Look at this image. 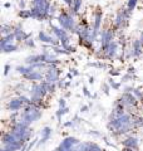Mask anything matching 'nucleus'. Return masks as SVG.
<instances>
[{
	"label": "nucleus",
	"mask_w": 143,
	"mask_h": 151,
	"mask_svg": "<svg viewBox=\"0 0 143 151\" xmlns=\"http://www.w3.org/2000/svg\"><path fill=\"white\" fill-rule=\"evenodd\" d=\"M18 4H19V8L20 9H26V3H25V0H18Z\"/></svg>",
	"instance_id": "obj_46"
},
{
	"label": "nucleus",
	"mask_w": 143,
	"mask_h": 151,
	"mask_svg": "<svg viewBox=\"0 0 143 151\" xmlns=\"http://www.w3.org/2000/svg\"><path fill=\"white\" fill-rule=\"evenodd\" d=\"M88 151H104V150H103L98 144L89 141V142H88Z\"/></svg>",
	"instance_id": "obj_32"
},
{
	"label": "nucleus",
	"mask_w": 143,
	"mask_h": 151,
	"mask_svg": "<svg viewBox=\"0 0 143 151\" xmlns=\"http://www.w3.org/2000/svg\"><path fill=\"white\" fill-rule=\"evenodd\" d=\"M133 94L139 100L141 103H143V91L139 87H134V91H133Z\"/></svg>",
	"instance_id": "obj_33"
},
{
	"label": "nucleus",
	"mask_w": 143,
	"mask_h": 151,
	"mask_svg": "<svg viewBox=\"0 0 143 151\" xmlns=\"http://www.w3.org/2000/svg\"><path fill=\"white\" fill-rule=\"evenodd\" d=\"M60 73H61V70L59 69V65L48 64L45 73H44V79L50 83H56L60 79Z\"/></svg>",
	"instance_id": "obj_8"
},
{
	"label": "nucleus",
	"mask_w": 143,
	"mask_h": 151,
	"mask_svg": "<svg viewBox=\"0 0 143 151\" xmlns=\"http://www.w3.org/2000/svg\"><path fill=\"white\" fill-rule=\"evenodd\" d=\"M90 84H93L94 83V77H89V81H88Z\"/></svg>",
	"instance_id": "obj_54"
},
{
	"label": "nucleus",
	"mask_w": 143,
	"mask_h": 151,
	"mask_svg": "<svg viewBox=\"0 0 143 151\" xmlns=\"http://www.w3.org/2000/svg\"><path fill=\"white\" fill-rule=\"evenodd\" d=\"M122 151H138V150H134V149H129V147H123Z\"/></svg>",
	"instance_id": "obj_52"
},
{
	"label": "nucleus",
	"mask_w": 143,
	"mask_h": 151,
	"mask_svg": "<svg viewBox=\"0 0 143 151\" xmlns=\"http://www.w3.org/2000/svg\"><path fill=\"white\" fill-rule=\"evenodd\" d=\"M53 151H55V150H53Z\"/></svg>",
	"instance_id": "obj_57"
},
{
	"label": "nucleus",
	"mask_w": 143,
	"mask_h": 151,
	"mask_svg": "<svg viewBox=\"0 0 143 151\" xmlns=\"http://www.w3.org/2000/svg\"><path fill=\"white\" fill-rule=\"evenodd\" d=\"M10 69H11L10 64H5V65H4V76H8L9 72H10Z\"/></svg>",
	"instance_id": "obj_43"
},
{
	"label": "nucleus",
	"mask_w": 143,
	"mask_h": 151,
	"mask_svg": "<svg viewBox=\"0 0 143 151\" xmlns=\"http://www.w3.org/2000/svg\"><path fill=\"white\" fill-rule=\"evenodd\" d=\"M6 110L8 111H11V112H19L20 110H23L25 105L21 102V100L19 97H14V98H10L8 102H6Z\"/></svg>",
	"instance_id": "obj_12"
},
{
	"label": "nucleus",
	"mask_w": 143,
	"mask_h": 151,
	"mask_svg": "<svg viewBox=\"0 0 143 151\" xmlns=\"http://www.w3.org/2000/svg\"><path fill=\"white\" fill-rule=\"evenodd\" d=\"M58 105H59V107H66V101H65V98H59Z\"/></svg>",
	"instance_id": "obj_45"
},
{
	"label": "nucleus",
	"mask_w": 143,
	"mask_h": 151,
	"mask_svg": "<svg viewBox=\"0 0 143 151\" xmlns=\"http://www.w3.org/2000/svg\"><path fill=\"white\" fill-rule=\"evenodd\" d=\"M70 94H72L70 92H66V93H65V97H69V96H70Z\"/></svg>",
	"instance_id": "obj_56"
},
{
	"label": "nucleus",
	"mask_w": 143,
	"mask_h": 151,
	"mask_svg": "<svg viewBox=\"0 0 143 151\" xmlns=\"http://www.w3.org/2000/svg\"><path fill=\"white\" fill-rule=\"evenodd\" d=\"M38 62H43V57L41 53L40 54H31V55H28L25 58V64H34Z\"/></svg>",
	"instance_id": "obj_22"
},
{
	"label": "nucleus",
	"mask_w": 143,
	"mask_h": 151,
	"mask_svg": "<svg viewBox=\"0 0 143 151\" xmlns=\"http://www.w3.org/2000/svg\"><path fill=\"white\" fill-rule=\"evenodd\" d=\"M49 28H50L51 33H53V35L60 40V45L63 47V48H65V47H68L70 44L72 37L69 35V32H66L65 29H63V28L59 25L53 24L51 22H49Z\"/></svg>",
	"instance_id": "obj_4"
},
{
	"label": "nucleus",
	"mask_w": 143,
	"mask_h": 151,
	"mask_svg": "<svg viewBox=\"0 0 143 151\" xmlns=\"http://www.w3.org/2000/svg\"><path fill=\"white\" fill-rule=\"evenodd\" d=\"M82 89H83V94H84L85 97H92V93L89 92V89L87 88V86H83Z\"/></svg>",
	"instance_id": "obj_41"
},
{
	"label": "nucleus",
	"mask_w": 143,
	"mask_h": 151,
	"mask_svg": "<svg viewBox=\"0 0 143 151\" xmlns=\"http://www.w3.org/2000/svg\"><path fill=\"white\" fill-rule=\"evenodd\" d=\"M68 112H69V108L68 107H59V110L55 112V116H56V119H58V121L60 122L61 117H63L64 115H66Z\"/></svg>",
	"instance_id": "obj_31"
},
{
	"label": "nucleus",
	"mask_w": 143,
	"mask_h": 151,
	"mask_svg": "<svg viewBox=\"0 0 143 151\" xmlns=\"http://www.w3.org/2000/svg\"><path fill=\"white\" fill-rule=\"evenodd\" d=\"M108 83H109V86H111L112 89H114V91H119L122 87V82H117V81H114L113 77H109L108 78Z\"/></svg>",
	"instance_id": "obj_29"
},
{
	"label": "nucleus",
	"mask_w": 143,
	"mask_h": 151,
	"mask_svg": "<svg viewBox=\"0 0 143 151\" xmlns=\"http://www.w3.org/2000/svg\"><path fill=\"white\" fill-rule=\"evenodd\" d=\"M16 39H15V34H14V32L10 33V34L8 35H3L1 37V40H0V47H4L6 44H10V43H14Z\"/></svg>",
	"instance_id": "obj_21"
},
{
	"label": "nucleus",
	"mask_w": 143,
	"mask_h": 151,
	"mask_svg": "<svg viewBox=\"0 0 143 151\" xmlns=\"http://www.w3.org/2000/svg\"><path fill=\"white\" fill-rule=\"evenodd\" d=\"M0 30H1V34L3 35H8V34H10V33L14 32V27L10 25V24H6V23H4V24H1Z\"/></svg>",
	"instance_id": "obj_27"
},
{
	"label": "nucleus",
	"mask_w": 143,
	"mask_h": 151,
	"mask_svg": "<svg viewBox=\"0 0 143 151\" xmlns=\"http://www.w3.org/2000/svg\"><path fill=\"white\" fill-rule=\"evenodd\" d=\"M102 91H103L104 94H107V96L109 94V91H111V86H109L108 82H106V83L102 84Z\"/></svg>",
	"instance_id": "obj_36"
},
{
	"label": "nucleus",
	"mask_w": 143,
	"mask_h": 151,
	"mask_svg": "<svg viewBox=\"0 0 143 151\" xmlns=\"http://www.w3.org/2000/svg\"><path fill=\"white\" fill-rule=\"evenodd\" d=\"M133 79H136V74H129V73L126 72V74L122 76V81L121 82L127 83V82H129V81H133Z\"/></svg>",
	"instance_id": "obj_34"
},
{
	"label": "nucleus",
	"mask_w": 143,
	"mask_h": 151,
	"mask_svg": "<svg viewBox=\"0 0 143 151\" xmlns=\"http://www.w3.org/2000/svg\"><path fill=\"white\" fill-rule=\"evenodd\" d=\"M19 18H21L23 20H26V19H30L31 18V14H30V9H20L18 13Z\"/></svg>",
	"instance_id": "obj_28"
},
{
	"label": "nucleus",
	"mask_w": 143,
	"mask_h": 151,
	"mask_svg": "<svg viewBox=\"0 0 143 151\" xmlns=\"http://www.w3.org/2000/svg\"><path fill=\"white\" fill-rule=\"evenodd\" d=\"M70 72L73 73V76H78V74H79V72H78V69H77V68H73V69H70Z\"/></svg>",
	"instance_id": "obj_51"
},
{
	"label": "nucleus",
	"mask_w": 143,
	"mask_h": 151,
	"mask_svg": "<svg viewBox=\"0 0 143 151\" xmlns=\"http://www.w3.org/2000/svg\"><path fill=\"white\" fill-rule=\"evenodd\" d=\"M66 78L69 79V81H73V78H74V76H73V73L72 72H69L68 74H66Z\"/></svg>",
	"instance_id": "obj_50"
},
{
	"label": "nucleus",
	"mask_w": 143,
	"mask_h": 151,
	"mask_svg": "<svg viewBox=\"0 0 143 151\" xmlns=\"http://www.w3.org/2000/svg\"><path fill=\"white\" fill-rule=\"evenodd\" d=\"M127 73H129V74H136V68L133 67V65H129V67L127 68Z\"/></svg>",
	"instance_id": "obj_47"
},
{
	"label": "nucleus",
	"mask_w": 143,
	"mask_h": 151,
	"mask_svg": "<svg viewBox=\"0 0 143 151\" xmlns=\"http://www.w3.org/2000/svg\"><path fill=\"white\" fill-rule=\"evenodd\" d=\"M82 6H83V0H74L73 3V6L68 9V12L72 14L73 17H78L80 10H82Z\"/></svg>",
	"instance_id": "obj_18"
},
{
	"label": "nucleus",
	"mask_w": 143,
	"mask_h": 151,
	"mask_svg": "<svg viewBox=\"0 0 143 151\" xmlns=\"http://www.w3.org/2000/svg\"><path fill=\"white\" fill-rule=\"evenodd\" d=\"M24 44H25L28 48H35V42L33 40V38H29L28 40L24 42Z\"/></svg>",
	"instance_id": "obj_37"
},
{
	"label": "nucleus",
	"mask_w": 143,
	"mask_h": 151,
	"mask_svg": "<svg viewBox=\"0 0 143 151\" xmlns=\"http://www.w3.org/2000/svg\"><path fill=\"white\" fill-rule=\"evenodd\" d=\"M129 45H131V49H132V57L134 59L139 58V57L143 54V43L141 42L139 38L132 40V43Z\"/></svg>",
	"instance_id": "obj_13"
},
{
	"label": "nucleus",
	"mask_w": 143,
	"mask_h": 151,
	"mask_svg": "<svg viewBox=\"0 0 143 151\" xmlns=\"http://www.w3.org/2000/svg\"><path fill=\"white\" fill-rule=\"evenodd\" d=\"M102 23H103V10H102V8H101V6H97V9L94 10L93 22H92V24H90V27H92L95 32L101 33Z\"/></svg>",
	"instance_id": "obj_10"
},
{
	"label": "nucleus",
	"mask_w": 143,
	"mask_h": 151,
	"mask_svg": "<svg viewBox=\"0 0 143 151\" xmlns=\"http://www.w3.org/2000/svg\"><path fill=\"white\" fill-rule=\"evenodd\" d=\"M64 49H65L66 52H68V54H73V53H75V52H77V47H74V45L69 44L68 47H65Z\"/></svg>",
	"instance_id": "obj_38"
},
{
	"label": "nucleus",
	"mask_w": 143,
	"mask_h": 151,
	"mask_svg": "<svg viewBox=\"0 0 143 151\" xmlns=\"http://www.w3.org/2000/svg\"><path fill=\"white\" fill-rule=\"evenodd\" d=\"M138 3H139V0H127L126 8H127L131 13H133V12L136 10V8H137V5H138Z\"/></svg>",
	"instance_id": "obj_30"
},
{
	"label": "nucleus",
	"mask_w": 143,
	"mask_h": 151,
	"mask_svg": "<svg viewBox=\"0 0 143 151\" xmlns=\"http://www.w3.org/2000/svg\"><path fill=\"white\" fill-rule=\"evenodd\" d=\"M56 22H58L59 27H61L66 32L72 33V34H75L79 28V23L77 22L75 17H73L68 10H64V9H61L60 13L58 14Z\"/></svg>",
	"instance_id": "obj_1"
},
{
	"label": "nucleus",
	"mask_w": 143,
	"mask_h": 151,
	"mask_svg": "<svg viewBox=\"0 0 143 151\" xmlns=\"http://www.w3.org/2000/svg\"><path fill=\"white\" fill-rule=\"evenodd\" d=\"M14 34H15V39H16V42H25V40H28L29 38H31V35H33V33H25L24 32V29H23V24L21 23H18V24L14 27Z\"/></svg>",
	"instance_id": "obj_11"
},
{
	"label": "nucleus",
	"mask_w": 143,
	"mask_h": 151,
	"mask_svg": "<svg viewBox=\"0 0 143 151\" xmlns=\"http://www.w3.org/2000/svg\"><path fill=\"white\" fill-rule=\"evenodd\" d=\"M0 151H13V150H9V149H5V147H3V149L0 150Z\"/></svg>",
	"instance_id": "obj_55"
},
{
	"label": "nucleus",
	"mask_w": 143,
	"mask_h": 151,
	"mask_svg": "<svg viewBox=\"0 0 143 151\" xmlns=\"http://www.w3.org/2000/svg\"><path fill=\"white\" fill-rule=\"evenodd\" d=\"M18 49H19V47L15 43H10V44H6V45L1 47V53H4V54L14 53V52H16Z\"/></svg>",
	"instance_id": "obj_23"
},
{
	"label": "nucleus",
	"mask_w": 143,
	"mask_h": 151,
	"mask_svg": "<svg viewBox=\"0 0 143 151\" xmlns=\"http://www.w3.org/2000/svg\"><path fill=\"white\" fill-rule=\"evenodd\" d=\"M51 134H53V130H51V127H49V126L43 127V129L40 130V136H41V139H40V141H39V144H45L46 141L50 139Z\"/></svg>",
	"instance_id": "obj_17"
},
{
	"label": "nucleus",
	"mask_w": 143,
	"mask_h": 151,
	"mask_svg": "<svg viewBox=\"0 0 143 151\" xmlns=\"http://www.w3.org/2000/svg\"><path fill=\"white\" fill-rule=\"evenodd\" d=\"M88 67H94V68H101V69H107L108 64L104 63L103 60H95V62H88L87 63Z\"/></svg>",
	"instance_id": "obj_25"
},
{
	"label": "nucleus",
	"mask_w": 143,
	"mask_h": 151,
	"mask_svg": "<svg viewBox=\"0 0 143 151\" xmlns=\"http://www.w3.org/2000/svg\"><path fill=\"white\" fill-rule=\"evenodd\" d=\"M41 110L43 108L38 107L36 105H34V103H30V105H28L23 108V112L20 113V117H19V119L25 120L26 122H29L31 125L33 122H36L38 120L41 119V116H43Z\"/></svg>",
	"instance_id": "obj_3"
},
{
	"label": "nucleus",
	"mask_w": 143,
	"mask_h": 151,
	"mask_svg": "<svg viewBox=\"0 0 143 151\" xmlns=\"http://www.w3.org/2000/svg\"><path fill=\"white\" fill-rule=\"evenodd\" d=\"M75 151H88V142H79L75 146Z\"/></svg>",
	"instance_id": "obj_35"
},
{
	"label": "nucleus",
	"mask_w": 143,
	"mask_h": 151,
	"mask_svg": "<svg viewBox=\"0 0 143 151\" xmlns=\"http://www.w3.org/2000/svg\"><path fill=\"white\" fill-rule=\"evenodd\" d=\"M99 50L102 52V59H107V60H113L117 58L118 52H119V43L117 40H113L112 43H109L106 47L99 48Z\"/></svg>",
	"instance_id": "obj_6"
},
{
	"label": "nucleus",
	"mask_w": 143,
	"mask_h": 151,
	"mask_svg": "<svg viewBox=\"0 0 143 151\" xmlns=\"http://www.w3.org/2000/svg\"><path fill=\"white\" fill-rule=\"evenodd\" d=\"M61 1H63V3L65 4V5L68 6V9H69V8H72V6H73V3H74V0H61Z\"/></svg>",
	"instance_id": "obj_44"
},
{
	"label": "nucleus",
	"mask_w": 143,
	"mask_h": 151,
	"mask_svg": "<svg viewBox=\"0 0 143 151\" xmlns=\"http://www.w3.org/2000/svg\"><path fill=\"white\" fill-rule=\"evenodd\" d=\"M132 17V13L127 8H119L113 19V28L116 32H122L126 29L129 24V19Z\"/></svg>",
	"instance_id": "obj_2"
},
{
	"label": "nucleus",
	"mask_w": 143,
	"mask_h": 151,
	"mask_svg": "<svg viewBox=\"0 0 143 151\" xmlns=\"http://www.w3.org/2000/svg\"><path fill=\"white\" fill-rule=\"evenodd\" d=\"M35 68L33 67L31 64H25V65H18V67L15 68V70H16V73H19V74H21V76H24V74H28V73H30V72H33Z\"/></svg>",
	"instance_id": "obj_20"
},
{
	"label": "nucleus",
	"mask_w": 143,
	"mask_h": 151,
	"mask_svg": "<svg viewBox=\"0 0 143 151\" xmlns=\"http://www.w3.org/2000/svg\"><path fill=\"white\" fill-rule=\"evenodd\" d=\"M121 144L123 147H129V149H134V150H138L139 149V140H138L136 136H127V137H124Z\"/></svg>",
	"instance_id": "obj_14"
},
{
	"label": "nucleus",
	"mask_w": 143,
	"mask_h": 151,
	"mask_svg": "<svg viewBox=\"0 0 143 151\" xmlns=\"http://www.w3.org/2000/svg\"><path fill=\"white\" fill-rule=\"evenodd\" d=\"M108 73L111 77H117V76H121V72H119L118 69H111V70H108Z\"/></svg>",
	"instance_id": "obj_40"
},
{
	"label": "nucleus",
	"mask_w": 143,
	"mask_h": 151,
	"mask_svg": "<svg viewBox=\"0 0 143 151\" xmlns=\"http://www.w3.org/2000/svg\"><path fill=\"white\" fill-rule=\"evenodd\" d=\"M133 126H134V129H141V127H143V117L133 113Z\"/></svg>",
	"instance_id": "obj_26"
},
{
	"label": "nucleus",
	"mask_w": 143,
	"mask_h": 151,
	"mask_svg": "<svg viewBox=\"0 0 143 151\" xmlns=\"http://www.w3.org/2000/svg\"><path fill=\"white\" fill-rule=\"evenodd\" d=\"M29 94L30 98H44L46 97V94H49L46 91L45 86L41 82H34L31 84V87L29 89Z\"/></svg>",
	"instance_id": "obj_9"
},
{
	"label": "nucleus",
	"mask_w": 143,
	"mask_h": 151,
	"mask_svg": "<svg viewBox=\"0 0 143 151\" xmlns=\"http://www.w3.org/2000/svg\"><path fill=\"white\" fill-rule=\"evenodd\" d=\"M16 141H19V140L11 134V132H5V134H3V136H1L3 146L4 145H9V144H14V142H16Z\"/></svg>",
	"instance_id": "obj_19"
},
{
	"label": "nucleus",
	"mask_w": 143,
	"mask_h": 151,
	"mask_svg": "<svg viewBox=\"0 0 143 151\" xmlns=\"http://www.w3.org/2000/svg\"><path fill=\"white\" fill-rule=\"evenodd\" d=\"M133 91H134V87H133V86H124V87H123V92L133 93Z\"/></svg>",
	"instance_id": "obj_42"
},
{
	"label": "nucleus",
	"mask_w": 143,
	"mask_h": 151,
	"mask_svg": "<svg viewBox=\"0 0 143 151\" xmlns=\"http://www.w3.org/2000/svg\"><path fill=\"white\" fill-rule=\"evenodd\" d=\"M88 134H89V135H93V136H101V134H99L98 131H95V130H92V131H89Z\"/></svg>",
	"instance_id": "obj_49"
},
{
	"label": "nucleus",
	"mask_w": 143,
	"mask_h": 151,
	"mask_svg": "<svg viewBox=\"0 0 143 151\" xmlns=\"http://www.w3.org/2000/svg\"><path fill=\"white\" fill-rule=\"evenodd\" d=\"M23 78L26 79V81H30L31 83H34V82H41L43 79H44V74H43L40 70L34 69V70H33V72H30V73L24 74Z\"/></svg>",
	"instance_id": "obj_16"
},
{
	"label": "nucleus",
	"mask_w": 143,
	"mask_h": 151,
	"mask_svg": "<svg viewBox=\"0 0 143 151\" xmlns=\"http://www.w3.org/2000/svg\"><path fill=\"white\" fill-rule=\"evenodd\" d=\"M117 102L122 103V105L126 107V110L128 112H129V110H132V108H136L141 103L139 100H138L134 94L129 93V92H123L121 96L117 98Z\"/></svg>",
	"instance_id": "obj_5"
},
{
	"label": "nucleus",
	"mask_w": 143,
	"mask_h": 151,
	"mask_svg": "<svg viewBox=\"0 0 143 151\" xmlns=\"http://www.w3.org/2000/svg\"><path fill=\"white\" fill-rule=\"evenodd\" d=\"M41 83L45 86L46 91H48V93H49V94H53V93H55V92H56V88H58V86H56V83H50V82L45 81V79H43Z\"/></svg>",
	"instance_id": "obj_24"
},
{
	"label": "nucleus",
	"mask_w": 143,
	"mask_h": 151,
	"mask_svg": "<svg viewBox=\"0 0 143 151\" xmlns=\"http://www.w3.org/2000/svg\"><path fill=\"white\" fill-rule=\"evenodd\" d=\"M10 6H11V4H10V3H5V4H4V8H6V9H9Z\"/></svg>",
	"instance_id": "obj_53"
},
{
	"label": "nucleus",
	"mask_w": 143,
	"mask_h": 151,
	"mask_svg": "<svg viewBox=\"0 0 143 151\" xmlns=\"http://www.w3.org/2000/svg\"><path fill=\"white\" fill-rule=\"evenodd\" d=\"M65 83H66V79H63V78H60L59 81L56 82V86H58V88L65 89Z\"/></svg>",
	"instance_id": "obj_39"
},
{
	"label": "nucleus",
	"mask_w": 143,
	"mask_h": 151,
	"mask_svg": "<svg viewBox=\"0 0 143 151\" xmlns=\"http://www.w3.org/2000/svg\"><path fill=\"white\" fill-rule=\"evenodd\" d=\"M113 40H116V30H114V28H104V29L101 30L99 38H98L99 45H101L99 48L108 45Z\"/></svg>",
	"instance_id": "obj_7"
},
{
	"label": "nucleus",
	"mask_w": 143,
	"mask_h": 151,
	"mask_svg": "<svg viewBox=\"0 0 143 151\" xmlns=\"http://www.w3.org/2000/svg\"><path fill=\"white\" fill-rule=\"evenodd\" d=\"M89 111V106H82V107H80V112H82V113H87Z\"/></svg>",
	"instance_id": "obj_48"
},
{
	"label": "nucleus",
	"mask_w": 143,
	"mask_h": 151,
	"mask_svg": "<svg viewBox=\"0 0 143 151\" xmlns=\"http://www.w3.org/2000/svg\"><path fill=\"white\" fill-rule=\"evenodd\" d=\"M80 141L74 137V136H66L61 140V142L59 144V147H63V149H74Z\"/></svg>",
	"instance_id": "obj_15"
}]
</instances>
